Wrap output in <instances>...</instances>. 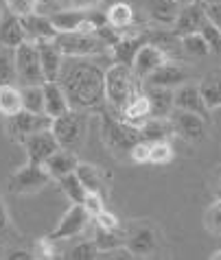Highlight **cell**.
Here are the masks:
<instances>
[{
  "label": "cell",
  "instance_id": "6da1fadb",
  "mask_svg": "<svg viewBox=\"0 0 221 260\" xmlns=\"http://www.w3.org/2000/svg\"><path fill=\"white\" fill-rule=\"evenodd\" d=\"M57 81L70 101L73 110L94 112L105 103V68L99 57H66Z\"/></svg>",
  "mask_w": 221,
  "mask_h": 260
},
{
  "label": "cell",
  "instance_id": "7a4b0ae2",
  "mask_svg": "<svg viewBox=\"0 0 221 260\" xmlns=\"http://www.w3.org/2000/svg\"><path fill=\"white\" fill-rule=\"evenodd\" d=\"M140 85L142 83L134 77L132 66L114 61L105 68V103L112 112L120 114V110L140 92Z\"/></svg>",
  "mask_w": 221,
  "mask_h": 260
},
{
  "label": "cell",
  "instance_id": "3957f363",
  "mask_svg": "<svg viewBox=\"0 0 221 260\" xmlns=\"http://www.w3.org/2000/svg\"><path fill=\"white\" fill-rule=\"evenodd\" d=\"M101 138L105 147L116 157H130L132 147L140 138V127L130 125L120 116H114L112 112H105L101 107Z\"/></svg>",
  "mask_w": 221,
  "mask_h": 260
},
{
  "label": "cell",
  "instance_id": "277c9868",
  "mask_svg": "<svg viewBox=\"0 0 221 260\" xmlns=\"http://www.w3.org/2000/svg\"><path fill=\"white\" fill-rule=\"evenodd\" d=\"M90 112L85 110H70L64 116L53 120V134L61 149L68 151H79L85 140H88V132H90Z\"/></svg>",
  "mask_w": 221,
  "mask_h": 260
},
{
  "label": "cell",
  "instance_id": "5b68a950",
  "mask_svg": "<svg viewBox=\"0 0 221 260\" xmlns=\"http://www.w3.org/2000/svg\"><path fill=\"white\" fill-rule=\"evenodd\" d=\"M162 245L160 230L149 221H136L125 230V247L132 258H151Z\"/></svg>",
  "mask_w": 221,
  "mask_h": 260
},
{
  "label": "cell",
  "instance_id": "8992f818",
  "mask_svg": "<svg viewBox=\"0 0 221 260\" xmlns=\"http://www.w3.org/2000/svg\"><path fill=\"white\" fill-rule=\"evenodd\" d=\"M57 46L66 57H105L110 55V46L101 40L99 33H59L57 35Z\"/></svg>",
  "mask_w": 221,
  "mask_h": 260
},
{
  "label": "cell",
  "instance_id": "52a82bcc",
  "mask_svg": "<svg viewBox=\"0 0 221 260\" xmlns=\"http://www.w3.org/2000/svg\"><path fill=\"white\" fill-rule=\"evenodd\" d=\"M53 182V177L48 175L44 164H33L26 162L24 166H20L18 171H13L9 179H7V188L11 194H35L40 190H44L48 184Z\"/></svg>",
  "mask_w": 221,
  "mask_h": 260
},
{
  "label": "cell",
  "instance_id": "ba28073f",
  "mask_svg": "<svg viewBox=\"0 0 221 260\" xmlns=\"http://www.w3.org/2000/svg\"><path fill=\"white\" fill-rule=\"evenodd\" d=\"M53 125V118L46 116V114H33V112H18L13 116L5 118V132L7 136L18 142V144H24V140L28 136L38 134V132H44V129H51Z\"/></svg>",
  "mask_w": 221,
  "mask_h": 260
},
{
  "label": "cell",
  "instance_id": "9c48e42d",
  "mask_svg": "<svg viewBox=\"0 0 221 260\" xmlns=\"http://www.w3.org/2000/svg\"><path fill=\"white\" fill-rule=\"evenodd\" d=\"M16 70H18V83L22 85H42L46 81L44 70H42L38 46L31 42H24L16 48Z\"/></svg>",
  "mask_w": 221,
  "mask_h": 260
},
{
  "label": "cell",
  "instance_id": "30bf717a",
  "mask_svg": "<svg viewBox=\"0 0 221 260\" xmlns=\"http://www.w3.org/2000/svg\"><path fill=\"white\" fill-rule=\"evenodd\" d=\"M90 221H92V216L88 214V210H85L81 204H73L66 212H64V216L59 219V223H57V225L53 228V232L46 234V236L53 238L55 243L68 241V238H73V236L83 234L85 230H88Z\"/></svg>",
  "mask_w": 221,
  "mask_h": 260
},
{
  "label": "cell",
  "instance_id": "8fae6325",
  "mask_svg": "<svg viewBox=\"0 0 221 260\" xmlns=\"http://www.w3.org/2000/svg\"><path fill=\"white\" fill-rule=\"evenodd\" d=\"M169 120L173 125V132L177 138H182L186 142H202L206 138V118L195 112H186V110L175 107L171 112Z\"/></svg>",
  "mask_w": 221,
  "mask_h": 260
},
{
  "label": "cell",
  "instance_id": "7c38bea8",
  "mask_svg": "<svg viewBox=\"0 0 221 260\" xmlns=\"http://www.w3.org/2000/svg\"><path fill=\"white\" fill-rule=\"evenodd\" d=\"M171 57L169 53L162 46L153 44V42H147V44H142L140 50L134 57V63H132V70H134V77L138 79L140 83H145L149 77H151V72L158 70L162 63L169 61Z\"/></svg>",
  "mask_w": 221,
  "mask_h": 260
},
{
  "label": "cell",
  "instance_id": "4fadbf2b",
  "mask_svg": "<svg viewBox=\"0 0 221 260\" xmlns=\"http://www.w3.org/2000/svg\"><path fill=\"white\" fill-rule=\"evenodd\" d=\"M22 147L26 153V162H33V164H46L57 151L61 149L53 134V129H44V132L28 136Z\"/></svg>",
  "mask_w": 221,
  "mask_h": 260
},
{
  "label": "cell",
  "instance_id": "5bb4252c",
  "mask_svg": "<svg viewBox=\"0 0 221 260\" xmlns=\"http://www.w3.org/2000/svg\"><path fill=\"white\" fill-rule=\"evenodd\" d=\"M206 22V3L204 0H195V3L182 5L180 13H177L175 24L171 26L177 38L182 35H191V33H199V28Z\"/></svg>",
  "mask_w": 221,
  "mask_h": 260
},
{
  "label": "cell",
  "instance_id": "9a60e30c",
  "mask_svg": "<svg viewBox=\"0 0 221 260\" xmlns=\"http://www.w3.org/2000/svg\"><path fill=\"white\" fill-rule=\"evenodd\" d=\"M55 28L59 33H73V31H83V33H97V26L92 24L90 13L83 9H66L57 11L51 16Z\"/></svg>",
  "mask_w": 221,
  "mask_h": 260
},
{
  "label": "cell",
  "instance_id": "2e32d148",
  "mask_svg": "<svg viewBox=\"0 0 221 260\" xmlns=\"http://www.w3.org/2000/svg\"><path fill=\"white\" fill-rule=\"evenodd\" d=\"M22 20V26H24V35H26V42L31 44H40V42H53L57 40L59 31L55 28L51 16H42V13H31V16H24L20 18Z\"/></svg>",
  "mask_w": 221,
  "mask_h": 260
},
{
  "label": "cell",
  "instance_id": "e0dca14e",
  "mask_svg": "<svg viewBox=\"0 0 221 260\" xmlns=\"http://www.w3.org/2000/svg\"><path fill=\"white\" fill-rule=\"evenodd\" d=\"M77 177L81 179V184L85 186L88 192H97L103 199H108L110 192V175L105 173L101 166L92 164V162H79L77 164Z\"/></svg>",
  "mask_w": 221,
  "mask_h": 260
},
{
  "label": "cell",
  "instance_id": "ac0fdd59",
  "mask_svg": "<svg viewBox=\"0 0 221 260\" xmlns=\"http://www.w3.org/2000/svg\"><path fill=\"white\" fill-rule=\"evenodd\" d=\"M149 42V33H123L118 38V42L110 48V55L116 63H125V66H132L134 63V57L140 50L142 44Z\"/></svg>",
  "mask_w": 221,
  "mask_h": 260
},
{
  "label": "cell",
  "instance_id": "d6986e66",
  "mask_svg": "<svg viewBox=\"0 0 221 260\" xmlns=\"http://www.w3.org/2000/svg\"><path fill=\"white\" fill-rule=\"evenodd\" d=\"M186 79H188L186 68H182L180 63L169 59L155 72H151V77H149L142 85H158V88H171L173 90V88H180V85L186 83Z\"/></svg>",
  "mask_w": 221,
  "mask_h": 260
},
{
  "label": "cell",
  "instance_id": "ffe728a7",
  "mask_svg": "<svg viewBox=\"0 0 221 260\" xmlns=\"http://www.w3.org/2000/svg\"><path fill=\"white\" fill-rule=\"evenodd\" d=\"M38 46V53H40V61H42V70H44V79L46 81H57L61 75V68H64V59L66 55L61 53V48L57 46V42H40Z\"/></svg>",
  "mask_w": 221,
  "mask_h": 260
},
{
  "label": "cell",
  "instance_id": "44dd1931",
  "mask_svg": "<svg viewBox=\"0 0 221 260\" xmlns=\"http://www.w3.org/2000/svg\"><path fill=\"white\" fill-rule=\"evenodd\" d=\"M24 42H26V35H24L22 20H20V16H16V13L5 9L3 18H0V46L16 50L20 44H24Z\"/></svg>",
  "mask_w": 221,
  "mask_h": 260
},
{
  "label": "cell",
  "instance_id": "7402d4cb",
  "mask_svg": "<svg viewBox=\"0 0 221 260\" xmlns=\"http://www.w3.org/2000/svg\"><path fill=\"white\" fill-rule=\"evenodd\" d=\"M70 101L64 92L59 81H44V114L51 116L53 120L64 116L66 112H70Z\"/></svg>",
  "mask_w": 221,
  "mask_h": 260
},
{
  "label": "cell",
  "instance_id": "603a6c76",
  "mask_svg": "<svg viewBox=\"0 0 221 260\" xmlns=\"http://www.w3.org/2000/svg\"><path fill=\"white\" fill-rule=\"evenodd\" d=\"M145 94L151 105L153 118H169L175 110V92L171 88H158V85H145Z\"/></svg>",
  "mask_w": 221,
  "mask_h": 260
},
{
  "label": "cell",
  "instance_id": "cb8c5ba5",
  "mask_svg": "<svg viewBox=\"0 0 221 260\" xmlns=\"http://www.w3.org/2000/svg\"><path fill=\"white\" fill-rule=\"evenodd\" d=\"M149 20L158 26H173L177 20V13H180L182 5L177 0H145Z\"/></svg>",
  "mask_w": 221,
  "mask_h": 260
},
{
  "label": "cell",
  "instance_id": "d4e9b609",
  "mask_svg": "<svg viewBox=\"0 0 221 260\" xmlns=\"http://www.w3.org/2000/svg\"><path fill=\"white\" fill-rule=\"evenodd\" d=\"M175 107L186 112H195L204 118H206V112H208V107H206L202 99V92H199V85H191V83H184L175 90Z\"/></svg>",
  "mask_w": 221,
  "mask_h": 260
},
{
  "label": "cell",
  "instance_id": "484cf974",
  "mask_svg": "<svg viewBox=\"0 0 221 260\" xmlns=\"http://www.w3.org/2000/svg\"><path fill=\"white\" fill-rule=\"evenodd\" d=\"M118 116L123 120H127L130 125H134V127H140L145 120L151 118V105H149V99L145 94V90H140L138 94L134 96L123 110H120Z\"/></svg>",
  "mask_w": 221,
  "mask_h": 260
},
{
  "label": "cell",
  "instance_id": "4316f807",
  "mask_svg": "<svg viewBox=\"0 0 221 260\" xmlns=\"http://www.w3.org/2000/svg\"><path fill=\"white\" fill-rule=\"evenodd\" d=\"M79 162H81V160L77 157L75 151L59 149L44 166H46L48 175H51L53 179H61V177L70 175V173H75V171H77V164H79Z\"/></svg>",
  "mask_w": 221,
  "mask_h": 260
},
{
  "label": "cell",
  "instance_id": "83f0119b",
  "mask_svg": "<svg viewBox=\"0 0 221 260\" xmlns=\"http://www.w3.org/2000/svg\"><path fill=\"white\" fill-rule=\"evenodd\" d=\"M105 13H108V24L118 33H127L136 24V11L130 3H114Z\"/></svg>",
  "mask_w": 221,
  "mask_h": 260
},
{
  "label": "cell",
  "instance_id": "f1b7e54d",
  "mask_svg": "<svg viewBox=\"0 0 221 260\" xmlns=\"http://www.w3.org/2000/svg\"><path fill=\"white\" fill-rule=\"evenodd\" d=\"M175 136L173 125L169 118H149L140 125V138L147 142H160V140H171Z\"/></svg>",
  "mask_w": 221,
  "mask_h": 260
},
{
  "label": "cell",
  "instance_id": "f546056e",
  "mask_svg": "<svg viewBox=\"0 0 221 260\" xmlns=\"http://www.w3.org/2000/svg\"><path fill=\"white\" fill-rule=\"evenodd\" d=\"M22 90L16 83L0 85V116L9 118L13 114L22 112Z\"/></svg>",
  "mask_w": 221,
  "mask_h": 260
},
{
  "label": "cell",
  "instance_id": "4dcf8cb0",
  "mask_svg": "<svg viewBox=\"0 0 221 260\" xmlns=\"http://www.w3.org/2000/svg\"><path fill=\"white\" fill-rule=\"evenodd\" d=\"M94 243L101 254H112L116 249H123L125 247V232L123 230H103V228H97L94 232Z\"/></svg>",
  "mask_w": 221,
  "mask_h": 260
},
{
  "label": "cell",
  "instance_id": "1f68e13d",
  "mask_svg": "<svg viewBox=\"0 0 221 260\" xmlns=\"http://www.w3.org/2000/svg\"><path fill=\"white\" fill-rule=\"evenodd\" d=\"M199 92L208 110H217L221 107V72H210L204 77V81L199 83Z\"/></svg>",
  "mask_w": 221,
  "mask_h": 260
},
{
  "label": "cell",
  "instance_id": "d6a6232c",
  "mask_svg": "<svg viewBox=\"0 0 221 260\" xmlns=\"http://www.w3.org/2000/svg\"><path fill=\"white\" fill-rule=\"evenodd\" d=\"M57 184H59V190L66 194V197L73 201V204H81L83 206L88 190H85V186L81 184V179L77 177V173H70V175L57 179Z\"/></svg>",
  "mask_w": 221,
  "mask_h": 260
},
{
  "label": "cell",
  "instance_id": "836d02e7",
  "mask_svg": "<svg viewBox=\"0 0 221 260\" xmlns=\"http://www.w3.org/2000/svg\"><path fill=\"white\" fill-rule=\"evenodd\" d=\"M180 50L186 57H193V59H199V57L210 55V48H208V44H206V40L202 38V33L182 35V38H180Z\"/></svg>",
  "mask_w": 221,
  "mask_h": 260
},
{
  "label": "cell",
  "instance_id": "e575fe53",
  "mask_svg": "<svg viewBox=\"0 0 221 260\" xmlns=\"http://www.w3.org/2000/svg\"><path fill=\"white\" fill-rule=\"evenodd\" d=\"M22 107L33 114H44V83L42 85H22Z\"/></svg>",
  "mask_w": 221,
  "mask_h": 260
},
{
  "label": "cell",
  "instance_id": "d590c367",
  "mask_svg": "<svg viewBox=\"0 0 221 260\" xmlns=\"http://www.w3.org/2000/svg\"><path fill=\"white\" fill-rule=\"evenodd\" d=\"M18 70H16V50L0 46V85L16 83Z\"/></svg>",
  "mask_w": 221,
  "mask_h": 260
},
{
  "label": "cell",
  "instance_id": "8d00e7d4",
  "mask_svg": "<svg viewBox=\"0 0 221 260\" xmlns=\"http://www.w3.org/2000/svg\"><path fill=\"white\" fill-rule=\"evenodd\" d=\"M149 164L153 166H165L169 162H173L175 157V151H173V144L171 140H160V142H149Z\"/></svg>",
  "mask_w": 221,
  "mask_h": 260
},
{
  "label": "cell",
  "instance_id": "74e56055",
  "mask_svg": "<svg viewBox=\"0 0 221 260\" xmlns=\"http://www.w3.org/2000/svg\"><path fill=\"white\" fill-rule=\"evenodd\" d=\"M99 254H101V251H99L94 238H90V241H83L79 245H75V247H70L66 258L68 260H94V258H99Z\"/></svg>",
  "mask_w": 221,
  "mask_h": 260
},
{
  "label": "cell",
  "instance_id": "f35d334b",
  "mask_svg": "<svg viewBox=\"0 0 221 260\" xmlns=\"http://www.w3.org/2000/svg\"><path fill=\"white\" fill-rule=\"evenodd\" d=\"M204 228L212 236H221V199H217L212 206L206 208L204 212Z\"/></svg>",
  "mask_w": 221,
  "mask_h": 260
},
{
  "label": "cell",
  "instance_id": "ab89813d",
  "mask_svg": "<svg viewBox=\"0 0 221 260\" xmlns=\"http://www.w3.org/2000/svg\"><path fill=\"white\" fill-rule=\"evenodd\" d=\"M199 33H202V38L206 40L210 53H221V28L219 26H215L208 18H206V22L202 24V28H199Z\"/></svg>",
  "mask_w": 221,
  "mask_h": 260
},
{
  "label": "cell",
  "instance_id": "60d3db41",
  "mask_svg": "<svg viewBox=\"0 0 221 260\" xmlns=\"http://www.w3.org/2000/svg\"><path fill=\"white\" fill-rule=\"evenodd\" d=\"M33 258H42V260H53V258H57V247H55V241L53 238H48V236H42V238H38L35 241V245H33Z\"/></svg>",
  "mask_w": 221,
  "mask_h": 260
},
{
  "label": "cell",
  "instance_id": "b9f144b4",
  "mask_svg": "<svg viewBox=\"0 0 221 260\" xmlns=\"http://www.w3.org/2000/svg\"><path fill=\"white\" fill-rule=\"evenodd\" d=\"M5 5H7V11L24 18V16H31V13L38 11L40 0H5Z\"/></svg>",
  "mask_w": 221,
  "mask_h": 260
},
{
  "label": "cell",
  "instance_id": "7bdbcfd3",
  "mask_svg": "<svg viewBox=\"0 0 221 260\" xmlns=\"http://www.w3.org/2000/svg\"><path fill=\"white\" fill-rule=\"evenodd\" d=\"M149 144L147 140H138L130 151V160L134 164H149Z\"/></svg>",
  "mask_w": 221,
  "mask_h": 260
},
{
  "label": "cell",
  "instance_id": "ee69618b",
  "mask_svg": "<svg viewBox=\"0 0 221 260\" xmlns=\"http://www.w3.org/2000/svg\"><path fill=\"white\" fill-rule=\"evenodd\" d=\"M83 208L88 210V214L94 219V216L105 210V199L101 197V194H97V192H88L85 194V201H83Z\"/></svg>",
  "mask_w": 221,
  "mask_h": 260
},
{
  "label": "cell",
  "instance_id": "f6af8a7d",
  "mask_svg": "<svg viewBox=\"0 0 221 260\" xmlns=\"http://www.w3.org/2000/svg\"><path fill=\"white\" fill-rule=\"evenodd\" d=\"M92 221H94V225H97V228H103V230H118V228H120L118 216H116V214H112L110 210H101Z\"/></svg>",
  "mask_w": 221,
  "mask_h": 260
},
{
  "label": "cell",
  "instance_id": "bcb514c9",
  "mask_svg": "<svg viewBox=\"0 0 221 260\" xmlns=\"http://www.w3.org/2000/svg\"><path fill=\"white\" fill-rule=\"evenodd\" d=\"M66 9H83V11H90V9H99V5L103 0H61Z\"/></svg>",
  "mask_w": 221,
  "mask_h": 260
},
{
  "label": "cell",
  "instance_id": "7dc6e473",
  "mask_svg": "<svg viewBox=\"0 0 221 260\" xmlns=\"http://www.w3.org/2000/svg\"><path fill=\"white\" fill-rule=\"evenodd\" d=\"M206 18H208L215 26L221 28V3H210V5H206Z\"/></svg>",
  "mask_w": 221,
  "mask_h": 260
},
{
  "label": "cell",
  "instance_id": "c3c4849f",
  "mask_svg": "<svg viewBox=\"0 0 221 260\" xmlns=\"http://www.w3.org/2000/svg\"><path fill=\"white\" fill-rule=\"evenodd\" d=\"M7 258H20V260H28V258H33V251H28V249H13L7 254Z\"/></svg>",
  "mask_w": 221,
  "mask_h": 260
},
{
  "label": "cell",
  "instance_id": "681fc988",
  "mask_svg": "<svg viewBox=\"0 0 221 260\" xmlns=\"http://www.w3.org/2000/svg\"><path fill=\"white\" fill-rule=\"evenodd\" d=\"M212 192H215V199H221V171L217 173L215 184H212Z\"/></svg>",
  "mask_w": 221,
  "mask_h": 260
},
{
  "label": "cell",
  "instance_id": "f907efd6",
  "mask_svg": "<svg viewBox=\"0 0 221 260\" xmlns=\"http://www.w3.org/2000/svg\"><path fill=\"white\" fill-rule=\"evenodd\" d=\"M5 223H7V212H5L3 201H0V228H5Z\"/></svg>",
  "mask_w": 221,
  "mask_h": 260
},
{
  "label": "cell",
  "instance_id": "816d5d0a",
  "mask_svg": "<svg viewBox=\"0 0 221 260\" xmlns=\"http://www.w3.org/2000/svg\"><path fill=\"white\" fill-rule=\"evenodd\" d=\"M210 258H212V260H221V249H217V251H215V254H212Z\"/></svg>",
  "mask_w": 221,
  "mask_h": 260
},
{
  "label": "cell",
  "instance_id": "f5cc1de1",
  "mask_svg": "<svg viewBox=\"0 0 221 260\" xmlns=\"http://www.w3.org/2000/svg\"><path fill=\"white\" fill-rule=\"evenodd\" d=\"M180 5H188V3H195V0H177Z\"/></svg>",
  "mask_w": 221,
  "mask_h": 260
},
{
  "label": "cell",
  "instance_id": "db71d44e",
  "mask_svg": "<svg viewBox=\"0 0 221 260\" xmlns=\"http://www.w3.org/2000/svg\"><path fill=\"white\" fill-rule=\"evenodd\" d=\"M206 5H210V3H221V0H204Z\"/></svg>",
  "mask_w": 221,
  "mask_h": 260
}]
</instances>
